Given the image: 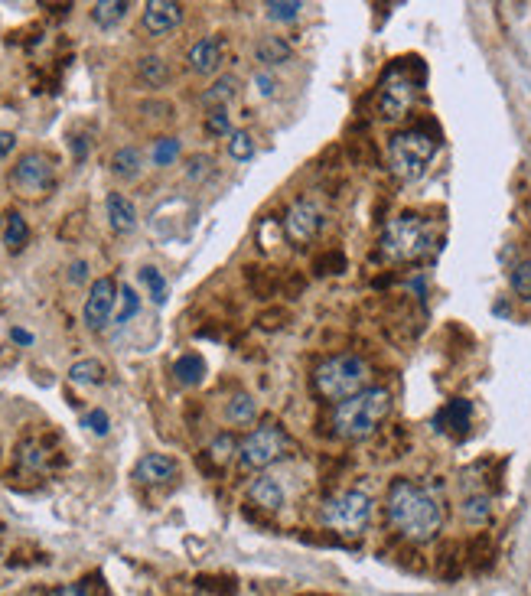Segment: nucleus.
Returning <instances> with one entry per match:
<instances>
[{
    "label": "nucleus",
    "instance_id": "9",
    "mask_svg": "<svg viewBox=\"0 0 531 596\" xmlns=\"http://www.w3.org/2000/svg\"><path fill=\"white\" fill-rule=\"evenodd\" d=\"M10 180H14V186L27 199L46 196L49 189H53V183H56L53 160H49L46 154H36V150H30V154H23L17 160V167H14V173H10Z\"/></svg>",
    "mask_w": 531,
    "mask_h": 596
},
{
    "label": "nucleus",
    "instance_id": "29",
    "mask_svg": "<svg viewBox=\"0 0 531 596\" xmlns=\"http://www.w3.org/2000/svg\"><path fill=\"white\" fill-rule=\"evenodd\" d=\"M512 290L531 303V261H518L512 268Z\"/></svg>",
    "mask_w": 531,
    "mask_h": 596
},
{
    "label": "nucleus",
    "instance_id": "4",
    "mask_svg": "<svg viewBox=\"0 0 531 596\" xmlns=\"http://www.w3.org/2000/svg\"><path fill=\"white\" fill-rule=\"evenodd\" d=\"M434 157H437V137L424 128L398 131L388 144V167L404 183L421 180Z\"/></svg>",
    "mask_w": 531,
    "mask_h": 596
},
{
    "label": "nucleus",
    "instance_id": "14",
    "mask_svg": "<svg viewBox=\"0 0 531 596\" xmlns=\"http://www.w3.org/2000/svg\"><path fill=\"white\" fill-rule=\"evenodd\" d=\"M189 69L199 72V75H212V72H219L222 66V40L219 36H202L199 43H193V49H189Z\"/></svg>",
    "mask_w": 531,
    "mask_h": 596
},
{
    "label": "nucleus",
    "instance_id": "34",
    "mask_svg": "<svg viewBox=\"0 0 531 596\" xmlns=\"http://www.w3.org/2000/svg\"><path fill=\"white\" fill-rule=\"evenodd\" d=\"M176 157H180V141H176V137H163V141L154 144V163H157V167H170Z\"/></svg>",
    "mask_w": 531,
    "mask_h": 596
},
{
    "label": "nucleus",
    "instance_id": "15",
    "mask_svg": "<svg viewBox=\"0 0 531 596\" xmlns=\"http://www.w3.org/2000/svg\"><path fill=\"white\" fill-rule=\"evenodd\" d=\"M105 209H108V222H111L115 232L128 235V232H134V228H137V209H134V202L124 193H108Z\"/></svg>",
    "mask_w": 531,
    "mask_h": 596
},
{
    "label": "nucleus",
    "instance_id": "5",
    "mask_svg": "<svg viewBox=\"0 0 531 596\" xmlns=\"http://www.w3.org/2000/svg\"><path fill=\"white\" fill-rule=\"evenodd\" d=\"M313 385L323 398L343 404L349 398H356L359 391H365V385H369V365L359 355H333V359H326L313 372Z\"/></svg>",
    "mask_w": 531,
    "mask_h": 596
},
{
    "label": "nucleus",
    "instance_id": "1",
    "mask_svg": "<svg viewBox=\"0 0 531 596\" xmlns=\"http://www.w3.org/2000/svg\"><path fill=\"white\" fill-rule=\"evenodd\" d=\"M388 522L408 541H431L444 525V509L424 486L411 479H395L388 489Z\"/></svg>",
    "mask_w": 531,
    "mask_h": 596
},
{
    "label": "nucleus",
    "instance_id": "12",
    "mask_svg": "<svg viewBox=\"0 0 531 596\" xmlns=\"http://www.w3.org/2000/svg\"><path fill=\"white\" fill-rule=\"evenodd\" d=\"M183 23V7L173 0H150L144 7V30L154 36H167Z\"/></svg>",
    "mask_w": 531,
    "mask_h": 596
},
{
    "label": "nucleus",
    "instance_id": "2",
    "mask_svg": "<svg viewBox=\"0 0 531 596\" xmlns=\"http://www.w3.org/2000/svg\"><path fill=\"white\" fill-rule=\"evenodd\" d=\"M391 411V395L385 388H365L356 398L343 401L333 414V427L346 440H365L372 437Z\"/></svg>",
    "mask_w": 531,
    "mask_h": 596
},
{
    "label": "nucleus",
    "instance_id": "21",
    "mask_svg": "<svg viewBox=\"0 0 531 596\" xmlns=\"http://www.w3.org/2000/svg\"><path fill=\"white\" fill-rule=\"evenodd\" d=\"M173 375H176V382H180V385L193 388V385L202 382V378H206V362H202L199 355H183V359H176Z\"/></svg>",
    "mask_w": 531,
    "mask_h": 596
},
{
    "label": "nucleus",
    "instance_id": "20",
    "mask_svg": "<svg viewBox=\"0 0 531 596\" xmlns=\"http://www.w3.org/2000/svg\"><path fill=\"white\" fill-rule=\"evenodd\" d=\"M124 17H128V0H101V4L92 7V20L105 30L118 27Z\"/></svg>",
    "mask_w": 531,
    "mask_h": 596
},
{
    "label": "nucleus",
    "instance_id": "6",
    "mask_svg": "<svg viewBox=\"0 0 531 596\" xmlns=\"http://www.w3.org/2000/svg\"><path fill=\"white\" fill-rule=\"evenodd\" d=\"M417 92H421V69L411 62H395L378 85V111L385 121H401L414 108Z\"/></svg>",
    "mask_w": 531,
    "mask_h": 596
},
{
    "label": "nucleus",
    "instance_id": "41",
    "mask_svg": "<svg viewBox=\"0 0 531 596\" xmlns=\"http://www.w3.org/2000/svg\"><path fill=\"white\" fill-rule=\"evenodd\" d=\"M258 85H261V95H271L274 92V82L268 79V75H258Z\"/></svg>",
    "mask_w": 531,
    "mask_h": 596
},
{
    "label": "nucleus",
    "instance_id": "17",
    "mask_svg": "<svg viewBox=\"0 0 531 596\" xmlns=\"http://www.w3.org/2000/svg\"><path fill=\"white\" fill-rule=\"evenodd\" d=\"M255 56H258V62H264V66H281V62H290L294 49H290V43L281 40V36H264V40L255 46Z\"/></svg>",
    "mask_w": 531,
    "mask_h": 596
},
{
    "label": "nucleus",
    "instance_id": "23",
    "mask_svg": "<svg viewBox=\"0 0 531 596\" xmlns=\"http://www.w3.org/2000/svg\"><path fill=\"white\" fill-rule=\"evenodd\" d=\"M69 382L75 385H101L105 382V365L95 359H82L69 369Z\"/></svg>",
    "mask_w": 531,
    "mask_h": 596
},
{
    "label": "nucleus",
    "instance_id": "36",
    "mask_svg": "<svg viewBox=\"0 0 531 596\" xmlns=\"http://www.w3.org/2000/svg\"><path fill=\"white\" fill-rule=\"evenodd\" d=\"M212 173V160L209 157H193V160H189V170H186V176H189V180H206V176Z\"/></svg>",
    "mask_w": 531,
    "mask_h": 596
},
{
    "label": "nucleus",
    "instance_id": "19",
    "mask_svg": "<svg viewBox=\"0 0 531 596\" xmlns=\"http://www.w3.org/2000/svg\"><path fill=\"white\" fill-rule=\"evenodd\" d=\"M235 95H238V79H235V75H222V79H219V82H212V85H209V92L202 95V105L216 111V108H225V105H229V101H232Z\"/></svg>",
    "mask_w": 531,
    "mask_h": 596
},
{
    "label": "nucleus",
    "instance_id": "18",
    "mask_svg": "<svg viewBox=\"0 0 531 596\" xmlns=\"http://www.w3.org/2000/svg\"><path fill=\"white\" fill-rule=\"evenodd\" d=\"M251 499H255L261 509H281L284 505V489L274 476H261L255 486H251Z\"/></svg>",
    "mask_w": 531,
    "mask_h": 596
},
{
    "label": "nucleus",
    "instance_id": "32",
    "mask_svg": "<svg viewBox=\"0 0 531 596\" xmlns=\"http://www.w3.org/2000/svg\"><path fill=\"white\" fill-rule=\"evenodd\" d=\"M489 499L486 496H470L463 502V515H466V522H473V525H483L486 518H489Z\"/></svg>",
    "mask_w": 531,
    "mask_h": 596
},
{
    "label": "nucleus",
    "instance_id": "7",
    "mask_svg": "<svg viewBox=\"0 0 531 596\" xmlns=\"http://www.w3.org/2000/svg\"><path fill=\"white\" fill-rule=\"evenodd\" d=\"M323 522L339 535H362L372 522V499L359 489L336 492L323 502Z\"/></svg>",
    "mask_w": 531,
    "mask_h": 596
},
{
    "label": "nucleus",
    "instance_id": "10",
    "mask_svg": "<svg viewBox=\"0 0 531 596\" xmlns=\"http://www.w3.org/2000/svg\"><path fill=\"white\" fill-rule=\"evenodd\" d=\"M118 284L111 281V277H98V281L92 284V290H88V300H85V326L88 329H95V333H101V329L108 326L111 320V313H115V303H118Z\"/></svg>",
    "mask_w": 531,
    "mask_h": 596
},
{
    "label": "nucleus",
    "instance_id": "42",
    "mask_svg": "<svg viewBox=\"0 0 531 596\" xmlns=\"http://www.w3.org/2000/svg\"><path fill=\"white\" fill-rule=\"evenodd\" d=\"M56 596H88V593H85L82 587H62Z\"/></svg>",
    "mask_w": 531,
    "mask_h": 596
},
{
    "label": "nucleus",
    "instance_id": "8",
    "mask_svg": "<svg viewBox=\"0 0 531 596\" xmlns=\"http://www.w3.org/2000/svg\"><path fill=\"white\" fill-rule=\"evenodd\" d=\"M287 450V434L277 424H261L258 430L238 443V460L245 469H264L274 460H281Z\"/></svg>",
    "mask_w": 531,
    "mask_h": 596
},
{
    "label": "nucleus",
    "instance_id": "38",
    "mask_svg": "<svg viewBox=\"0 0 531 596\" xmlns=\"http://www.w3.org/2000/svg\"><path fill=\"white\" fill-rule=\"evenodd\" d=\"M14 144H17L14 134H10V131H0V157H7L10 150H14Z\"/></svg>",
    "mask_w": 531,
    "mask_h": 596
},
{
    "label": "nucleus",
    "instance_id": "27",
    "mask_svg": "<svg viewBox=\"0 0 531 596\" xmlns=\"http://www.w3.org/2000/svg\"><path fill=\"white\" fill-rule=\"evenodd\" d=\"M255 414H258V404H255V398H251V395H235L229 401V421L251 424V417H255Z\"/></svg>",
    "mask_w": 531,
    "mask_h": 596
},
{
    "label": "nucleus",
    "instance_id": "3",
    "mask_svg": "<svg viewBox=\"0 0 531 596\" xmlns=\"http://www.w3.org/2000/svg\"><path fill=\"white\" fill-rule=\"evenodd\" d=\"M378 248L388 261H421L434 251V225L421 215H398L385 225Z\"/></svg>",
    "mask_w": 531,
    "mask_h": 596
},
{
    "label": "nucleus",
    "instance_id": "35",
    "mask_svg": "<svg viewBox=\"0 0 531 596\" xmlns=\"http://www.w3.org/2000/svg\"><path fill=\"white\" fill-rule=\"evenodd\" d=\"M206 131H209L212 137H225V134L232 137V121H229V111H225V108L209 111V118H206Z\"/></svg>",
    "mask_w": 531,
    "mask_h": 596
},
{
    "label": "nucleus",
    "instance_id": "37",
    "mask_svg": "<svg viewBox=\"0 0 531 596\" xmlns=\"http://www.w3.org/2000/svg\"><path fill=\"white\" fill-rule=\"evenodd\" d=\"M85 427L92 430V434L105 437V434H108V414H105V411H92V414L85 417Z\"/></svg>",
    "mask_w": 531,
    "mask_h": 596
},
{
    "label": "nucleus",
    "instance_id": "28",
    "mask_svg": "<svg viewBox=\"0 0 531 596\" xmlns=\"http://www.w3.org/2000/svg\"><path fill=\"white\" fill-rule=\"evenodd\" d=\"M235 453H238V443H235V437H232V434H219L216 440H212V447H209L212 463H219V466L229 463Z\"/></svg>",
    "mask_w": 531,
    "mask_h": 596
},
{
    "label": "nucleus",
    "instance_id": "40",
    "mask_svg": "<svg viewBox=\"0 0 531 596\" xmlns=\"http://www.w3.org/2000/svg\"><path fill=\"white\" fill-rule=\"evenodd\" d=\"M10 336H14V342H20V346H30V342H33V336L27 333V329H14Z\"/></svg>",
    "mask_w": 531,
    "mask_h": 596
},
{
    "label": "nucleus",
    "instance_id": "33",
    "mask_svg": "<svg viewBox=\"0 0 531 596\" xmlns=\"http://www.w3.org/2000/svg\"><path fill=\"white\" fill-rule=\"evenodd\" d=\"M229 154H232V160H251V157H255V141H251V134L235 131L229 137Z\"/></svg>",
    "mask_w": 531,
    "mask_h": 596
},
{
    "label": "nucleus",
    "instance_id": "39",
    "mask_svg": "<svg viewBox=\"0 0 531 596\" xmlns=\"http://www.w3.org/2000/svg\"><path fill=\"white\" fill-rule=\"evenodd\" d=\"M85 271H88V268H85V261H75V264H72V281H75V284L85 281Z\"/></svg>",
    "mask_w": 531,
    "mask_h": 596
},
{
    "label": "nucleus",
    "instance_id": "22",
    "mask_svg": "<svg viewBox=\"0 0 531 596\" xmlns=\"http://www.w3.org/2000/svg\"><path fill=\"white\" fill-rule=\"evenodd\" d=\"M144 167V154L137 147H121L115 157H111V170H115L121 180H134Z\"/></svg>",
    "mask_w": 531,
    "mask_h": 596
},
{
    "label": "nucleus",
    "instance_id": "11",
    "mask_svg": "<svg viewBox=\"0 0 531 596\" xmlns=\"http://www.w3.org/2000/svg\"><path fill=\"white\" fill-rule=\"evenodd\" d=\"M320 228H323V212L316 209L310 199H297L284 215V232L290 242H297V245L313 242V238L320 235Z\"/></svg>",
    "mask_w": 531,
    "mask_h": 596
},
{
    "label": "nucleus",
    "instance_id": "13",
    "mask_svg": "<svg viewBox=\"0 0 531 596\" xmlns=\"http://www.w3.org/2000/svg\"><path fill=\"white\" fill-rule=\"evenodd\" d=\"M173 476H176V460H170V456H163V453H147V456H141V463L134 466V479L144 486L170 483Z\"/></svg>",
    "mask_w": 531,
    "mask_h": 596
},
{
    "label": "nucleus",
    "instance_id": "31",
    "mask_svg": "<svg viewBox=\"0 0 531 596\" xmlns=\"http://www.w3.org/2000/svg\"><path fill=\"white\" fill-rule=\"evenodd\" d=\"M300 10H303L300 0H271V4H268V17L287 23V20H297Z\"/></svg>",
    "mask_w": 531,
    "mask_h": 596
},
{
    "label": "nucleus",
    "instance_id": "24",
    "mask_svg": "<svg viewBox=\"0 0 531 596\" xmlns=\"http://www.w3.org/2000/svg\"><path fill=\"white\" fill-rule=\"evenodd\" d=\"M137 72H141V79L150 85V88H160V85H167L170 79V69H167V62H163L160 56H144L141 62H137Z\"/></svg>",
    "mask_w": 531,
    "mask_h": 596
},
{
    "label": "nucleus",
    "instance_id": "16",
    "mask_svg": "<svg viewBox=\"0 0 531 596\" xmlns=\"http://www.w3.org/2000/svg\"><path fill=\"white\" fill-rule=\"evenodd\" d=\"M470 421H473V404L463 398L450 401L447 408L437 414V427L453 430V434H466V430H470Z\"/></svg>",
    "mask_w": 531,
    "mask_h": 596
},
{
    "label": "nucleus",
    "instance_id": "30",
    "mask_svg": "<svg viewBox=\"0 0 531 596\" xmlns=\"http://www.w3.org/2000/svg\"><path fill=\"white\" fill-rule=\"evenodd\" d=\"M118 300H121V303H118V310H115V323H128L131 316H134L137 310H141V297H137L131 287H121Z\"/></svg>",
    "mask_w": 531,
    "mask_h": 596
},
{
    "label": "nucleus",
    "instance_id": "26",
    "mask_svg": "<svg viewBox=\"0 0 531 596\" xmlns=\"http://www.w3.org/2000/svg\"><path fill=\"white\" fill-rule=\"evenodd\" d=\"M141 284L147 287V294H150V300L157 303V307H163L167 303V281H163V274L157 271V268H141Z\"/></svg>",
    "mask_w": 531,
    "mask_h": 596
},
{
    "label": "nucleus",
    "instance_id": "25",
    "mask_svg": "<svg viewBox=\"0 0 531 596\" xmlns=\"http://www.w3.org/2000/svg\"><path fill=\"white\" fill-rule=\"evenodd\" d=\"M27 238H30L27 219H23L20 212H10V215H7V232H4V245H7L10 251H20L23 245H27Z\"/></svg>",
    "mask_w": 531,
    "mask_h": 596
}]
</instances>
